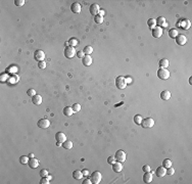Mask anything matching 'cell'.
<instances>
[{
	"mask_svg": "<svg viewBox=\"0 0 192 184\" xmlns=\"http://www.w3.org/2000/svg\"><path fill=\"white\" fill-rule=\"evenodd\" d=\"M7 74H2L1 75V77H0V81H1V82H4V81H6L7 80Z\"/></svg>",
	"mask_w": 192,
	"mask_h": 184,
	"instance_id": "obj_43",
	"label": "cell"
},
{
	"mask_svg": "<svg viewBox=\"0 0 192 184\" xmlns=\"http://www.w3.org/2000/svg\"><path fill=\"white\" fill-rule=\"evenodd\" d=\"M103 21H104L103 17H101V16H99V15H97L96 17H94V22H95L96 24H102Z\"/></svg>",
	"mask_w": 192,
	"mask_h": 184,
	"instance_id": "obj_30",
	"label": "cell"
},
{
	"mask_svg": "<svg viewBox=\"0 0 192 184\" xmlns=\"http://www.w3.org/2000/svg\"><path fill=\"white\" fill-rule=\"evenodd\" d=\"M71 10H72L74 13H79V12L81 11V5H80V3L74 2V3L71 5Z\"/></svg>",
	"mask_w": 192,
	"mask_h": 184,
	"instance_id": "obj_15",
	"label": "cell"
},
{
	"mask_svg": "<svg viewBox=\"0 0 192 184\" xmlns=\"http://www.w3.org/2000/svg\"><path fill=\"white\" fill-rule=\"evenodd\" d=\"M82 63L85 67H89L92 65V57L90 55H85L83 58H82Z\"/></svg>",
	"mask_w": 192,
	"mask_h": 184,
	"instance_id": "obj_14",
	"label": "cell"
},
{
	"mask_svg": "<svg viewBox=\"0 0 192 184\" xmlns=\"http://www.w3.org/2000/svg\"><path fill=\"white\" fill-rule=\"evenodd\" d=\"M114 159H115L116 162H120V163L125 162V161H126V153H125V151L119 149V150L115 152V154H114Z\"/></svg>",
	"mask_w": 192,
	"mask_h": 184,
	"instance_id": "obj_7",
	"label": "cell"
},
{
	"mask_svg": "<svg viewBox=\"0 0 192 184\" xmlns=\"http://www.w3.org/2000/svg\"><path fill=\"white\" fill-rule=\"evenodd\" d=\"M82 173H83V176H85V177H88L89 176V171L87 170V169H84V170H82Z\"/></svg>",
	"mask_w": 192,
	"mask_h": 184,
	"instance_id": "obj_45",
	"label": "cell"
},
{
	"mask_svg": "<svg viewBox=\"0 0 192 184\" xmlns=\"http://www.w3.org/2000/svg\"><path fill=\"white\" fill-rule=\"evenodd\" d=\"M63 53H65V56L67 57V58H73L76 54H77V51H76V49H75V47H73V46H68V47H66L65 48V51H63Z\"/></svg>",
	"mask_w": 192,
	"mask_h": 184,
	"instance_id": "obj_1",
	"label": "cell"
},
{
	"mask_svg": "<svg viewBox=\"0 0 192 184\" xmlns=\"http://www.w3.org/2000/svg\"><path fill=\"white\" fill-rule=\"evenodd\" d=\"M115 162V159H114V157H109L108 159H107V163L109 164V165H112L113 163Z\"/></svg>",
	"mask_w": 192,
	"mask_h": 184,
	"instance_id": "obj_42",
	"label": "cell"
},
{
	"mask_svg": "<svg viewBox=\"0 0 192 184\" xmlns=\"http://www.w3.org/2000/svg\"><path fill=\"white\" fill-rule=\"evenodd\" d=\"M142 120H143V118H142V116H140V115H136V116L134 117V122H135V124H137V125H141Z\"/></svg>",
	"mask_w": 192,
	"mask_h": 184,
	"instance_id": "obj_27",
	"label": "cell"
},
{
	"mask_svg": "<svg viewBox=\"0 0 192 184\" xmlns=\"http://www.w3.org/2000/svg\"><path fill=\"white\" fill-rule=\"evenodd\" d=\"M14 4H16L17 6H23V5L25 4V0H16Z\"/></svg>",
	"mask_w": 192,
	"mask_h": 184,
	"instance_id": "obj_37",
	"label": "cell"
},
{
	"mask_svg": "<svg viewBox=\"0 0 192 184\" xmlns=\"http://www.w3.org/2000/svg\"><path fill=\"white\" fill-rule=\"evenodd\" d=\"M142 170H143V172H144V173H145V172H150L151 168H150V166L145 165V166H143V167H142Z\"/></svg>",
	"mask_w": 192,
	"mask_h": 184,
	"instance_id": "obj_41",
	"label": "cell"
},
{
	"mask_svg": "<svg viewBox=\"0 0 192 184\" xmlns=\"http://www.w3.org/2000/svg\"><path fill=\"white\" fill-rule=\"evenodd\" d=\"M28 157H29V159H33L34 158V153H30Z\"/></svg>",
	"mask_w": 192,
	"mask_h": 184,
	"instance_id": "obj_48",
	"label": "cell"
},
{
	"mask_svg": "<svg viewBox=\"0 0 192 184\" xmlns=\"http://www.w3.org/2000/svg\"><path fill=\"white\" fill-rule=\"evenodd\" d=\"M72 108H73L74 112H78V111H80V109H81V105H80L79 103H75V104L72 105Z\"/></svg>",
	"mask_w": 192,
	"mask_h": 184,
	"instance_id": "obj_33",
	"label": "cell"
},
{
	"mask_svg": "<svg viewBox=\"0 0 192 184\" xmlns=\"http://www.w3.org/2000/svg\"><path fill=\"white\" fill-rule=\"evenodd\" d=\"M169 36H170L171 38L175 39V38L178 36V31H177L176 29H172V30H170V31H169Z\"/></svg>",
	"mask_w": 192,
	"mask_h": 184,
	"instance_id": "obj_28",
	"label": "cell"
},
{
	"mask_svg": "<svg viewBox=\"0 0 192 184\" xmlns=\"http://www.w3.org/2000/svg\"><path fill=\"white\" fill-rule=\"evenodd\" d=\"M89 10H90V13L92 15V16H94V17H96L98 13H99V10H100V8H99V5L98 4H96V3H93L91 6H90V8H89Z\"/></svg>",
	"mask_w": 192,
	"mask_h": 184,
	"instance_id": "obj_12",
	"label": "cell"
},
{
	"mask_svg": "<svg viewBox=\"0 0 192 184\" xmlns=\"http://www.w3.org/2000/svg\"><path fill=\"white\" fill-rule=\"evenodd\" d=\"M155 174H156V176L157 177H164L165 175H167V169L164 167V166H160V167H158L157 169H156V171H155Z\"/></svg>",
	"mask_w": 192,
	"mask_h": 184,
	"instance_id": "obj_13",
	"label": "cell"
},
{
	"mask_svg": "<svg viewBox=\"0 0 192 184\" xmlns=\"http://www.w3.org/2000/svg\"><path fill=\"white\" fill-rule=\"evenodd\" d=\"M62 146H63V148H66V149H72V147H73V142L66 140L65 142L62 143Z\"/></svg>",
	"mask_w": 192,
	"mask_h": 184,
	"instance_id": "obj_26",
	"label": "cell"
},
{
	"mask_svg": "<svg viewBox=\"0 0 192 184\" xmlns=\"http://www.w3.org/2000/svg\"><path fill=\"white\" fill-rule=\"evenodd\" d=\"M55 140L57 142H60V143H63L66 140H67V136L63 132H57L55 134Z\"/></svg>",
	"mask_w": 192,
	"mask_h": 184,
	"instance_id": "obj_11",
	"label": "cell"
},
{
	"mask_svg": "<svg viewBox=\"0 0 192 184\" xmlns=\"http://www.w3.org/2000/svg\"><path fill=\"white\" fill-rule=\"evenodd\" d=\"M176 39V43L178 45H185L187 43V38L186 36L182 35V34H178V36L175 38Z\"/></svg>",
	"mask_w": 192,
	"mask_h": 184,
	"instance_id": "obj_10",
	"label": "cell"
},
{
	"mask_svg": "<svg viewBox=\"0 0 192 184\" xmlns=\"http://www.w3.org/2000/svg\"><path fill=\"white\" fill-rule=\"evenodd\" d=\"M83 184H91L92 182H91V179H86V180H84V182H82Z\"/></svg>",
	"mask_w": 192,
	"mask_h": 184,
	"instance_id": "obj_46",
	"label": "cell"
},
{
	"mask_svg": "<svg viewBox=\"0 0 192 184\" xmlns=\"http://www.w3.org/2000/svg\"><path fill=\"white\" fill-rule=\"evenodd\" d=\"M155 22H156V25L158 26V27H167V24H166V20H165V18H163V17H159V18H157V20H155Z\"/></svg>",
	"mask_w": 192,
	"mask_h": 184,
	"instance_id": "obj_23",
	"label": "cell"
},
{
	"mask_svg": "<svg viewBox=\"0 0 192 184\" xmlns=\"http://www.w3.org/2000/svg\"><path fill=\"white\" fill-rule=\"evenodd\" d=\"M73 177H74L76 180H80V179H82V177H83V173H82V171H80V170H76V171H74V172H73Z\"/></svg>",
	"mask_w": 192,
	"mask_h": 184,
	"instance_id": "obj_24",
	"label": "cell"
},
{
	"mask_svg": "<svg viewBox=\"0 0 192 184\" xmlns=\"http://www.w3.org/2000/svg\"><path fill=\"white\" fill-rule=\"evenodd\" d=\"M83 52L85 53V55H90V54L93 52V47H92V46H90V45H87V46H85V47H84Z\"/></svg>",
	"mask_w": 192,
	"mask_h": 184,
	"instance_id": "obj_25",
	"label": "cell"
},
{
	"mask_svg": "<svg viewBox=\"0 0 192 184\" xmlns=\"http://www.w3.org/2000/svg\"><path fill=\"white\" fill-rule=\"evenodd\" d=\"M111 166H112V170H113L115 173H119V172H121V171L123 170L122 163H120V162H114Z\"/></svg>",
	"mask_w": 192,
	"mask_h": 184,
	"instance_id": "obj_17",
	"label": "cell"
},
{
	"mask_svg": "<svg viewBox=\"0 0 192 184\" xmlns=\"http://www.w3.org/2000/svg\"><path fill=\"white\" fill-rule=\"evenodd\" d=\"M69 43H70V45L71 46H73V47H75L77 44H78V40L76 39V38H72L70 41H69Z\"/></svg>",
	"mask_w": 192,
	"mask_h": 184,
	"instance_id": "obj_34",
	"label": "cell"
},
{
	"mask_svg": "<svg viewBox=\"0 0 192 184\" xmlns=\"http://www.w3.org/2000/svg\"><path fill=\"white\" fill-rule=\"evenodd\" d=\"M141 126L143 128H152L154 126V120L151 118H146V119L142 120Z\"/></svg>",
	"mask_w": 192,
	"mask_h": 184,
	"instance_id": "obj_5",
	"label": "cell"
},
{
	"mask_svg": "<svg viewBox=\"0 0 192 184\" xmlns=\"http://www.w3.org/2000/svg\"><path fill=\"white\" fill-rule=\"evenodd\" d=\"M40 183L41 184H48L49 183V179L47 177H42L41 180H40Z\"/></svg>",
	"mask_w": 192,
	"mask_h": 184,
	"instance_id": "obj_40",
	"label": "cell"
},
{
	"mask_svg": "<svg viewBox=\"0 0 192 184\" xmlns=\"http://www.w3.org/2000/svg\"><path fill=\"white\" fill-rule=\"evenodd\" d=\"M101 178H102L101 173L98 172V171H95V172H93V173L91 174V178H90V179H91V182H92V183L98 184V183H100Z\"/></svg>",
	"mask_w": 192,
	"mask_h": 184,
	"instance_id": "obj_4",
	"label": "cell"
},
{
	"mask_svg": "<svg viewBox=\"0 0 192 184\" xmlns=\"http://www.w3.org/2000/svg\"><path fill=\"white\" fill-rule=\"evenodd\" d=\"M73 114H74V110H73L72 106H66L63 108V115L66 117H71Z\"/></svg>",
	"mask_w": 192,
	"mask_h": 184,
	"instance_id": "obj_21",
	"label": "cell"
},
{
	"mask_svg": "<svg viewBox=\"0 0 192 184\" xmlns=\"http://www.w3.org/2000/svg\"><path fill=\"white\" fill-rule=\"evenodd\" d=\"M174 173H175V169L173 167H170V168L167 169V174L168 175H174Z\"/></svg>",
	"mask_w": 192,
	"mask_h": 184,
	"instance_id": "obj_39",
	"label": "cell"
},
{
	"mask_svg": "<svg viewBox=\"0 0 192 184\" xmlns=\"http://www.w3.org/2000/svg\"><path fill=\"white\" fill-rule=\"evenodd\" d=\"M115 86H116V88L120 89V90L125 89L126 86H127V81H126V79H125L124 77L119 76V77L115 79Z\"/></svg>",
	"mask_w": 192,
	"mask_h": 184,
	"instance_id": "obj_2",
	"label": "cell"
},
{
	"mask_svg": "<svg viewBox=\"0 0 192 184\" xmlns=\"http://www.w3.org/2000/svg\"><path fill=\"white\" fill-rule=\"evenodd\" d=\"M152 178H153V175L150 172H145V174L143 175V181L145 183H150L152 181Z\"/></svg>",
	"mask_w": 192,
	"mask_h": 184,
	"instance_id": "obj_19",
	"label": "cell"
},
{
	"mask_svg": "<svg viewBox=\"0 0 192 184\" xmlns=\"http://www.w3.org/2000/svg\"><path fill=\"white\" fill-rule=\"evenodd\" d=\"M147 25H148V27H149L150 29H152V28H154V27H155L156 22H155V20H154V19H149V20L147 21Z\"/></svg>",
	"mask_w": 192,
	"mask_h": 184,
	"instance_id": "obj_31",
	"label": "cell"
},
{
	"mask_svg": "<svg viewBox=\"0 0 192 184\" xmlns=\"http://www.w3.org/2000/svg\"><path fill=\"white\" fill-rule=\"evenodd\" d=\"M37 125L39 128H42V129H46L50 126V122L48 119H40L37 123Z\"/></svg>",
	"mask_w": 192,
	"mask_h": 184,
	"instance_id": "obj_8",
	"label": "cell"
},
{
	"mask_svg": "<svg viewBox=\"0 0 192 184\" xmlns=\"http://www.w3.org/2000/svg\"><path fill=\"white\" fill-rule=\"evenodd\" d=\"M32 101H33L34 104L40 105V104L42 103V96L39 95V94H36V95H34V96L32 97Z\"/></svg>",
	"mask_w": 192,
	"mask_h": 184,
	"instance_id": "obj_18",
	"label": "cell"
},
{
	"mask_svg": "<svg viewBox=\"0 0 192 184\" xmlns=\"http://www.w3.org/2000/svg\"><path fill=\"white\" fill-rule=\"evenodd\" d=\"M38 68L39 69H45L46 68V63H45V61L43 60V61H39V63H38Z\"/></svg>",
	"mask_w": 192,
	"mask_h": 184,
	"instance_id": "obj_36",
	"label": "cell"
},
{
	"mask_svg": "<svg viewBox=\"0 0 192 184\" xmlns=\"http://www.w3.org/2000/svg\"><path fill=\"white\" fill-rule=\"evenodd\" d=\"M163 166H164L166 169H168V168L172 167V162H171V160H169V159L164 160V162H163Z\"/></svg>",
	"mask_w": 192,
	"mask_h": 184,
	"instance_id": "obj_32",
	"label": "cell"
},
{
	"mask_svg": "<svg viewBox=\"0 0 192 184\" xmlns=\"http://www.w3.org/2000/svg\"><path fill=\"white\" fill-rule=\"evenodd\" d=\"M28 165H29V167H30V168H32V169H36V168L39 166V161H38L37 159H35V158L30 159V160H29Z\"/></svg>",
	"mask_w": 192,
	"mask_h": 184,
	"instance_id": "obj_16",
	"label": "cell"
},
{
	"mask_svg": "<svg viewBox=\"0 0 192 184\" xmlns=\"http://www.w3.org/2000/svg\"><path fill=\"white\" fill-rule=\"evenodd\" d=\"M27 94H28L29 96H32V97H33L34 95H36V91H35V89H32V88H31V89H29V90L27 91Z\"/></svg>",
	"mask_w": 192,
	"mask_h": 184,
	"instance_id": "obj_38",
	"label": "cell"
},
{
	"mask_svg": "<svg viewBox=\"0 0 192 184\" xmlns=\"http://www.w3.org/2000/svg\"><path fill=\"white\" fill-rule=\"evenodd\" d=\"M40 176H41V177H47V176H48V171H47L46 169H42V170L40 171Z\"/></svg>",
	"mask_w": 192,
	"mask_h": 184,
	"instance_id": "obj_35",
	"label": "cell"
},
{
	"mask_svg": "<svg viewBox=\"0 0 192 184\" xmlns=\"http://www.w3.org/2000/svg\"><path fill=\"white\" fill-rule=\"evenodd\" d=\"M77 56H78L80 59H82V58L85 56V53L83 52V50H82V51H78V52H77Z\"/></svg>",
	"mask_w": 192,
	"mask_h": 184,
	"instance_id": "obj_44",
	"label": "cell"
},
{
	"mask_svg": "<svg viewBox=\"0 0 192 184\" xmlns=\"http://www.w3.org/2000/svg\"><path fill=\"white\" fill-rule=\"evenodd\" d=\"M98 15H99V16H101V17H103V16H104V10H103V9H100Z\"/></svg>",
	"mask_w": 192,
	"mask_h": 184,
	"instance_id": "obj_47",
	"label": "cell"
},
{
	"mask_svg": "<svg viewBox=\"0 0 192 184\" xmlns=\"http://www.w3.org/2000/svg\"><path fill=\"white\" fill-rule=\"evenodd\" d=\"M160 98L163 100H170V98H171V92L169 90H164L160 93Z\"/></svg>",
	"mask_w": 192,
	"mask_h": 184,
	"instance_id": "obj_20",
	"label": "cell"
},
{
	"mask_svg": "<svg viewBox=\"0 0 192 184\" xmlns=\"http://www.w3.org/2000/svg\"><path fill=\"white\" fill-rule=\"evenodd\" d=\"M151 30H152V36H153L154 38H159V37L163 36V30H161L160 27L155 26V27L152 28Z\"/></svg>",
	"mask_w": 192,
	"mask_h": 184,
	"instance_id": "obj_9",
	"label": "cell"
},
{
	"mask_svg": "<svg viewBox=\"0 0 192 184\" xmlns=\"http://www.w3.org/2000/svg\"><path fill=\"white\" fill-rule=\"evenodd\" d=\"M158 65H159L160 68H164V69L168 68L169 65H170L169 59H167V58H163V59H160V60H159V63H158Z\"/></svg>",
	"mask_w": 192,
	"mask_h": 184,
	"instance_id": "obj_22",
	"label": "cell"
},
{
	"mask_svg": "<svg viewBox=\"0 0 192 184\" xmlns=\"http://www.w3.org/2000/svg\"><path fill=\"white\" fill-rule=\"evenodd\" d=\"M29 157H26V155H22L21 158H20V163L21 164H23V165H28V163H29Z\"/></svg>",
	"mask_w": 192,
	"mask_h": 184,
	"instance_id": "obj_29",
	"label": "cell"
},
{
	"mask_svg": "<svg viewBox=\"0 0 192 184\" xmlns=\"http://www.w3.org/2000/svg\"><path fill=\"white\" fill-rule=\"evenodd\" d=\"M34 58H35V60L38 61V63H39V61H43L45 59V53H44V51L41 50V49L36 50L34 52Z\"/></svg>",
	"mask_w": 192,
	"mask_h": 184,
	"instance_id": "obj_6",
	"label": "cell"
},
{
	"mask_svg": "<svg viewBox=\"0 0 192 184\" xmlns=\"http://www.w3.org/2000/svg\"><path fill=\"white\" fill-rule=\"evenodd\" d=\"M157 77L161 80H167L169 79L170 77V72L167 70V69H164V68H160L158 71H157Z\"/></svg>",
	"mask_w": 192,
	"mask_h": 184,
	"instance_id": "obj_3",
	"label": "cell"
}]
</instances>
